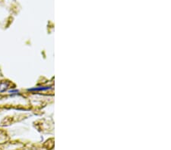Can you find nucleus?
Returning <instances> with one entry per match:
<instances>
[{"label":"nucleus","instance_id":"1","mask_svg":"<svg viewBox=\"0 0 171 150\" xmlns=\"http://www.w3.org/2000/svg\"><path fill=\"white\" fill-rule=\"evenodd\" d=\"M9 86H10V82L7 81V80L0 81V93H4L8 90Z\"/></svg>","mask_w":171,"mask_h":150},{"label":"nucleus","instance_id":"2","mask_svg":"<svg viewBox=\"0 0 171 150\" xmlns=\"http://www.w3.org/2000/svg\"><path fill=\"white\" fill-rule=\"evenodd\" d=\"M51 89V86H37V87H33V88L27 89L29 92H35V91H45Z\"/></svg>","mask_w":171,"mask_h":150},{"label":"nucleus","instance_id":"3","mask_svg":"<svg viewBox=\"0 0 171 150\" xmlns=\"http://www.w3.org/2000/svg\"><path fill=\"white\" fill-rule=\"evenodd\" d=\"M8 92H9V93L11 94V95H17L19 93V90H15V89H12V90H10Z\"/></svg>","mask_w":171,"mask_h":150}]
</instances>
